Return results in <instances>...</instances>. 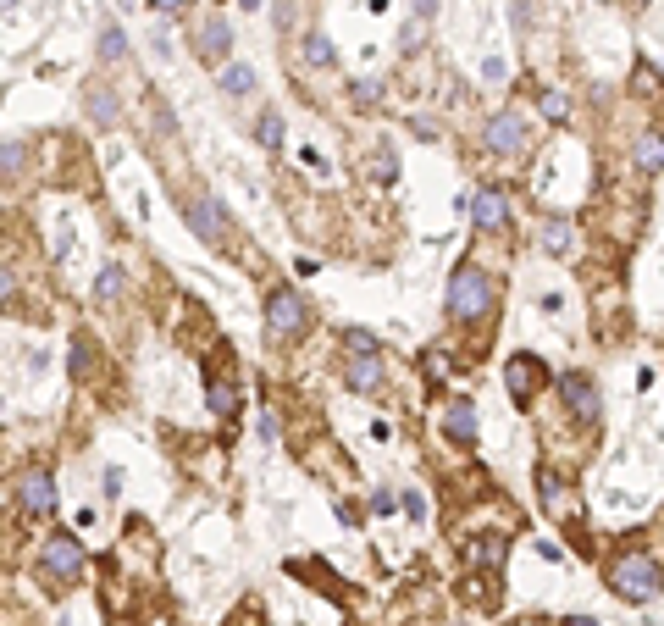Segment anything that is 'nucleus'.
Returning <instances> with one entry per match:
<instances>
[{
    "label": "nucleus",
    "mask_w": 664,
    "mask_h": 626,
    "mask_svg": "<svg viewBox=\"0 0 664 626\" xmlns=\"http://www.w3.org/2000/svg\"><path fill=\"white\" fill-rule=\"evenodd\" d=\"M344 383L355 388V394H377L382 388V361L377 355H355V361L344 366Z\"/></svg>",
    "instance_id": "nucleus-12"
},
{
    "label": "nucleus",
    "mask_w": 664,
    "mask_h": 626,
    "mask_svg": "<svg viewBox=\"0 0 664 626\" xmlns=\"http://www.w3.org/2000/svg\"><path fill=\"white\" fill-rule=\"evenodd\" d=\"M659 167H664V133H642V139H637V172H648V178H653Z\"/></svg>",
    "instance_id": "nucleus-15"
},
{
    "label": "nucleus",
    "mask_w": 664,
    "mask_h": 626,
    "mask_svg": "<svg viewBox=\"0 0 664 626\" xmlns=\"http://www.w3.org/2000/svg\"><path fill=\"white\" fill-rule=\"evenodd\" d=\"M255 139H261L266 150H277V145H283V117H277V111H266V117L255 122Z\"/></svg>",
    "instance_id": "nucleus-19"
},
{
    "label": "nucleus",
    "mask_w": 664,
    "mask_h": 626,
    "mask_svg": "<svg viewBox=\"0 0 664 626\" xmlns=\"http://www.w3.org/2000/svg\"><path fill=\"white\" fill-rule=\"evenodd\" d=\"M310 327V305L299 300L294 289H272L266 294V338L283 344V338H299Z\"/></svg>",
    "instance_id": "nucleus-3"
},
{
    "label": "nucleus",
    "mask_w": 664,
    "mask_h": 626,
    "mask_svg": "<svg viewBox=\"0 0 664 626\" xmlns=\"http://www.w3.org/2000/svg\"><path fill=\"white\" fill-rule=\"evenodd\" d=\"M559 626H598V621H593V615H565Z\"/></svg>",
    "instance_id": "nucleus-31"
},
{
    "label": "nucleus",
    "mask_w": 664,
    "mask_h": 626,
    "mask_svg": "<svg viewBox=\"0 0 664 626\" xmlns=\"http://www.w3.org/2000/svg\"><path fill=\"white\" fill-rule=\"evenodd\" d=\"M604 6H615V0H604Z\"/></svg>",
    "instance_id": "nucleus-32"
},
{
    "label": "nucleus",
    "mask_w": 664,
    "mask_h": 626,
    "mask_svg": "<svg viewBox=\"0 0 664 626\" xmlns=\"http://www.w3.org/2000/svg\"><path fill=\"white\" fill-rule=\"evenodd\" d=\"M559 394H565V405H570L576 422H598V383L587 372H565L559 377Z\"/></svg>",
    "instance_id": "nucleus-6"
},
{
    "label": "nucleus",
    "mask_w": 664,
    "mask_h": 626,
    "mask_svg": "<svg viewBox=\"0 0 664 626\" xmlns=\"http://www.w3.org/2000/svg\"><path fill=\"white\" fill-rule=\"evenodd\" d=\"M609 588H615L626 604H648V599H659L664 577H659V566H653L648 554H626V560L609 571Z\"/></svg>",
    "instance_id": "nucleus-2"
},
{
    "label": "nucleus",
    "mask_w": 664,
    "mask_h": 626,
    "mask_svg": "<svg viewBox=\"0 0 664 626\" xmlns=\"http://www.w3.org/2000/svg\"><path fill=\"white\" fill-rule=\"evenodd\" d=\"M39 566H45L50 582H72L83 571V543L72 538V532H56V538H45V554H39Z\"/></svg>",
    "instance_id": "nucleus-4"
},
{
    "label": "nucleus",
    "mask_w": 664,
    "mask_h": 626,
    "mask_svg": "<svg viewBox=\"0 0 664 626\" xmlns=\"http://www.w3.org/2000/svg\"><path fill=\"white\" fill-rule=\"evenodd\" d=\"M471 560H476V566H498V560H504V538H476L471 543Z\"/></svg>",
    "instance_id": "nucleus-20"
},
{
    "label": "nucleus",
    "mask_w": 664,
    "mask_h": 626,
    "mask_svg": "<svg viewBox=\"0 0 664 626\" xmlns=\"http://www.w3.org/2000/svg\"><path fill=\"white\" fill-rule=\"evenodd\" d=\"M543 250L548 255H565L570 250V222H548V228H543Z\"/></svg>",
    "instance_id": "nucleus-22"
},
{
    "label": "nucleus",
    "mask_w": 664,
    "mask_h": 626,
    "mask_svg": "<svg viewBox=\"0 0 664 626\" xmlns=\"http://www.w3.org/2000/svg\"><path fill=\"white\" fill-rule=\"evenodd\" d=\"M0 172H6V183H17V172H23V139H6V150H0Z\"/></svg>",
    "instance_id": "nucleus-21"
},
{
    "label": "nucleus",
    "mask_w": 664,
    "mask_h": 626,
    "mask_svg": "<svg viewBox=\"0 0 664 626\" xmlns=\"http://www.w3.org/2000/svg\"><path fill=\"white\" fill-rule=\"evenodd\" d=\"M83 111H89L100 128H111V122H117V95H111L106 84H89V95H83Z\"/></svg>",
    "instance_id": "nucleus-14"
},
{
    "label": "nucleus",
    "mask_w": 664,
    "mask_h": 626,
    "mask_svg": "<svg viewBox=\"0 0 664 626\" xmlns=\"http://www.w3.org/2000/svg\"><path fill=\"white\" fill-rule=\"evenodd\" d=\"M443 427H449L454 444H471V438H476V405H471V399H454L449 416H443Z\"/></svg>",
    "instance_id": "nucleus-13"
},
{
    "label": "nucleus",
    "mask_w": 664,
    "mask_h": 626,
    "mask_svg": "<svg viewBox=\"0 0 664 626\" xmlns=\"http://www.w3.org/2000/svg\"><path fill=\"white\" fill-rule=\"evenodd\" d=\"M95 50H100L106 61H122V56H128V34H122V23H111V17H106V23H100Z\"/></svg>",
    "instance_id": "nucleus-17"
},
{
    "label": "nucleus",
    "mask_w": 664,
    "mask_h": 626,
    "mask_svg": "<svg viewBox=\"0 0 664 626\" xmlns=\"http://www.w3.org/2000/svg\"><path fill=\"white\" fill-rule=\"evenodd\" d=\"M471 217H476V228H482V233H498L504 222H510V200L487 183V189L471 194Z\"/></svg>",
    "instance_id": "nucleus-9"
},
{
    "label": "nucleus",
    "mask_w": 664,
    "mask_h": 626,
    "mask_svg": "<svg viewBox=\"0 0 664 626\" xmlns=\"http://www.w3.org/2000/svg\"><path fill=\"white\" fill-rule=\"evenodd\" d=\"M205 394H211V410H216V416H233V410H238L233 383H222V377H211V383H205Z\"/></svg>",
    "instance_id": "nucleus-18"
},
{
    "label": "nucleus",
    "mask_w": 664,
    "mask_h": 626,
    "mask_svg": "<svg viewBox=\"0 0 664 626\" xmlns=\"http://www.w3.org/2000/svg\"><path fill=\"white\" fill-rule=\"evenodd\" d=\"M565 111H570V100L559 95V89H548V95H543V117H554V122H559Z\"/></svg>",
    "instance_id": "nucleus-26"
},
{
    "label": "nucleus",
    "mask_w": 664,
    "mask_h": 626,
    "mask_svg": "<svg viewBox=\"0 0 664 626\" xmlns=\"http://www.w3.org/2000/svg\"><path fill=\"white\" fill-rule=\"evenodd\" d=\"M17 494H23L28 516H50V510H56V477H50L45 466H34V471H23V488H17Z\"/></svg>",
    "instance_id": "nucleus-8"
},
{
    "label": "nucleus",
    "mask_w": 664,
    "mask_h": 626,
    "mask_svg": "<svg viewBox=\"0 0 664 626\" xmlns=\"http://www.w3.org/2000/svg\"><path fill=\"white\" fill-rule=\"evenodd\" d=\"M487 150H498V156H521V150H526L521 111H498V117L487 122Z\"/></svg>",
    "instance_id": "nucleus-7"
},
{
    "label": "nucleus",
    "mask_w": 664,
    "mask_h": 626,
    "mask_svg": "<svg viewBox=\"0 0 664 626\" xmlns=\"http://www.w3.org/2000/svg\"><path fill=\"white\" fill-rule=\"evenodd\" d=\"M194 45H200V61H227V50H233V28H227L222 17H205L200 34H194Z\"/></svg>",
    "instance_id": "nucleus-11"
},
{
    "label": "nucleus",
    "mask_w": 664,
    "mask_h": 626,
    "mask_svg": "<svg viewBox=\"0 0 664 626\" xmlns=\"http://www.w3.org/2000/svg\"><path fill=\"white\" fill-rule=\"evenodd\" d=\"M377 178H382V183L399 178V156H393V150H382V156H377Z\"/></svg>",
    "instance_id": "nucleus-27"
},
{
    "label": "nucleus",
    "mask_w": 664,
    "mask_h": 626,
    "mask_svg": "<svg viewBox=\"0 0 664 626\" xmlns=\"http://www.w3.org/2000/svg\"><path fill=\"white\" fill-rule=\"evenodd\" d=\"M526 626H532V621H526Z\"/></svg>",
    "instance_id": "nucleus-33"
},
{
    "label": "nucleus",
    "mask_w": 664,
    "mask_h": 626,
    "mask_svg": "<svg viewBox=\"0 0 664 626\" xmlns=\"http://www.w3.org/2000/svg\"><path fill=\"white\" fill-rule=\"evenodd\" d=\"M432 12H438V0H415V17H421V23H427Z\"/></svg>",
    "instance_id": "nucleus-30"
},
{
    "label": "nucleus",
    "mask_w": 664,
    "mask_h": 626,
    "mask_svg": "<svg viewBox=\"0 0 664 626\" xmlns=\"http://www.w3.org/2000/svg\"><path fill=\"white\" fill-rule=\"evenodd\" d=\"M95 294H100V300H111V294H122V266H106V272H100Z\"/></svg>",
    "instance_id": "nucleus-25"
},
{
    "label": "nucleus",
    "mask_w": 664,
    "mask_h": 626,
    "mask_svg": "<svg viewBox=\"0 0 664 626\" xmlns=\"http://www.w3.org/2000/svg\"><path fill=\"white\" fill-rule=\"evenodd\" d=\"M493 311V283H487L482 266H454L449 272V316L454 322H482Z\"/></svg>",
    "instance_id": "nucleus-1"
},
{
    "label": "nucleus",
    "mask_w": 664,
    "mask_h": 626,
    "mask_svg": "<svg viewBox=\"0 0 664 626\" xmlns=\"http://www.w3.org/2000/svg\"><path fill=\"white\" fill-rule=\"evenodd\" d=\"M344 344H349L355 355H377V333H366V327H349Z\"/></svg>",
    "instance_id": "nucleus-24"
},
{
    "label": "nucleus",
    "mask_w": 664,
    "mask_h": 626,
    "mask_svg": "<svg viewBox=\"0 0 664 626\" xmlns=\"http://www.w3.org/2000/svg\"><path fill=\"white\" fill-rule=\"evenodd\" d=\"M305 61H310V67H327V61H332L327 34H305Z\"/></svg>",
    "instance_id": "nucleus-23"
},
{
    "label": "nucleus",
    "mask_w": 664,
    "mask_h": 626,
    "mask_svg": "<svg viewBox=\"0 0 664 626\" xmlns=\"http://www.w3.org/2000/svg\"><path fill=\"white\" fill-rule=\"evenodd\" d=\"M222 95H255V67L227 61V67H222Z\"/></svg>",
    "instance_id": "nucleus-16"
},
{
    "label": "nucleus",
    "mask_w": 664,
    "mask_h": 626,
    "mask_svg": "<svg viewBox=\"0 0 664 626\" xmlns=\"http://www.w3.org/2000/svg\"><path fill=\"white\" fill-rule=\"evenodd\" d=\"M72 372H89V338H72Z\"/></svg>",
    "instance_id": "nucleus-28"
},
{
    "label": "nucleus",
    "mask_w": 664,
    "mask_h": 626,
    "mask_svg": "<svg viewBox=\"0 0 664 626\" xmlns=\"http://www.w3.org/2000/svg\"><path fill=\"white\" fill-rule=\"evenodd\" d=\"M189 222H194V233H200L205 244H222L227 211L216 205V194H200V200H189Z\"/></svg>",
    "instance_id": "nucleus-10"
},
{
    "label": "nucleus",
    "mask_w": 664,
    "mask_h": 626,
    "mask_svg": "<svg viewBox=\"0 0 664 626\" xmlns=\"http://www.w3.org/2000/svg\"><path fill=\"white\" fill-rule=\"evenodd\" d=\"M543 383H548V366L537 361V355H510V366H504V388H510L515 405H532Z\"/></svg>",
    "instance_id": "nucleus-5"
},
{
    "label": "nucleus",
    "mask_w": 664,
    "mask_h": 626,
    "mask_svg": "<svg viewBox=\"0 0 664 626\" xmlns=\"http://www.w3.org/2000/svg\"><path fill=\"white\" fill-rule=\"evenodd\" d=\"M150 12H161V17H178V12H183V0H150Z\"/></svg>",
    "instance_id": "nucleus-29"
}]
</instances>
